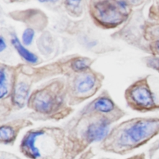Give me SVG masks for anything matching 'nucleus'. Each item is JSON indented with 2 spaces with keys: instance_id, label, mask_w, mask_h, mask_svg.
I'll return each instance as SVG.
<instances>
[{
  "instance_id": "obj_1",
  "label": "nucleus",
  "mask_w": 159,
  "mask_h": 159,
  "mask_svg": "<svg viewBox=\"0 0 159 159\" xmlns=\"http://www.w3.org/2000/svg\"><path fill=\"white\" fill-rule=\"evenodd\" d=\"M110 136V150L128 153L159 135V116L137 117L120 124Z\"/></svg>"
},
{
  "instance_id": "obj_2",
  "label": "nucleus",
  "mask_w": 159,
  "mask_h": 159,
  "mask_svg": "<svg viewBox=\"0 0 159 159\" xmlns=\"http://www.w3.org/2000/svg\"><path fill=\"white\" fill-rule=\"evenodd\" d=\"M128 105L133 110L145 113L159 111V77L146 76L133 84L126 92Z\"/></svg>"
},
{
  "instance_id": "obj_3",
  "label": "nucleus",
  "mask_w": 159,
  "mask_h": 159,
  "mask_svg": "<svg viewBox=\"0 0 159 159\" xmlns=\"http://www.w3.org/2000/svg\"><path fill=\"white\" fill-rule=\"evenodd\" d=\"M44 129L29 131L24 137L20 149L22 152L31 159H42L43 155H47L58 152L60 144L58 140L53 139L52 135L47 133Z\"/></svg>"
},
{
  "instance_id": "obj_4",
  "label": "nucleus",
  "mask_w": 159,
  "mask_h": 159,
  "mask_svg": "<svg viewBox=\"0 0 159 159\" xmlns=\"http://www.w3.org/2000/svg\"><path fill=\"white\" fill-rule=\"evenodd\" d=\"M96 18L102 23L114 25L123 22L128 16L127 5L123 1L103 0L94 6Z\"/></svg>"
},
{
  "instance_id": "obj_5",
  "label": "nucleus",
  "mask_w": 159,
  "mask_h": 159,
  "mask_svg": "<svg viewBox=\"0 0 159 159\" xmlns=\"http://www.w3.org/2000/svg\"><path fill=\"white\" fill-rule=\"evenodd\" d=\"M58 101L57 97L48 89H42L36 92L30 100L32 108L43 114L50 113Z\"/></svg>"
},
{
  "instance_id": "obj_6",
  "label": "nucleus",
  "mask_w": 159,
  "mask_h": 159,
  "mask_svg": "<svg viewBox=\"0 0 159 159\" xmlns=\"http://www.w3.org/2000/svg\"><path fill=\"white\" fill-rule=\"evenodd\" d=\"M110 123L107 119L102 118L90 124L84 132V137L89 142H97L106 137L109 130Z\"/></svg>"
},
{
  "instance_id": "obj_7",
  "label": "nucleus",
  "mask_w": 159,
  "mask_h": 159,
  "mask_svg": "<svg viewBox=\"0 0 159 159\" xmlns=\"http://www.w3.org/2000/svg\"><path fill=\"white\" fill-rule=\"evenodd\" d=\"M29 88L24 83H18L14 88L12 100L14 103L19 107L24 106L28 98Z\"/></svg>"
},
{
  "instance_id": "obj_8",
  "label": "nucleus",
  "mask_w": 159,
  "mask_h": 159,
  "mask_svg": "<svg viewBox=\"0 0 159 159\" xmlns=\"http://www.w3.org/2000/svg\"><path fill=\"white\" fill-rule=\"evenodd\" d=\"M11 42L16 49L19 55L27 61L32 63H36L37 61V57L34 53L27 50L19 42V39L16 35H13L11 39Z\"/></svg>"
},
{
  "instance_id": "obj_9",
  "label": "nucleus",
  "mask_w": 159,
  "mask_h": 159,
  "mask_svg": "<svg viewBox=\"0 0 159 159\" xmlns=\"http://www.w3.org/2000/svg\"><path fill=\"white\" fill-rule=\"evenodd\" d=\"M95 80L93 76L87 75L80 78L75 84V89L80 93H85L89 91L94 86Z\"/></svg>"
},
{
  "instance_id": "obj_10",
  "label": "nucleus",
  "mask_w": 159,
  "mask_h": 159,
  "mask_svg": "<svg viewBox=\"0 0 159 159\" xmlns=\"http://www.w3.org/2000/svg\"><path fill=\"white\" fill-rule=\"evenodd\" d=\"M93 107L95 110L99 112L107 113L114 109V104L109 98L102 97L95 101L93 104Z\"/></svg>"
},
{
  "instance_id": "obj_11",
  "label": "nucleus",
  "mask_w": 159,
  "mask_h": 159,
  "mask_svg": "<svg viewBox=\"0 0 159 159\" xmlns=\"http://www.w3.org/2000/svg\"><path fill=\"white\" fill-rule=\"evenodd\" d=\"M16 130L12 126L8 125H2L0 129V139L4 143H10L15 139Z\"/></svg>"
},
{
  "instance_id": "obj_12",
  "label": "nucleus",
  "mask_w": 159,
  "mask_h": 159,
  "mask_svg": "<svg viewBox=\"0 0 159 159\" xmlns=\"http://www.w3.org/2000/svg\"><path fill=\"white\" fill-rule=\"evenodd\" d=\"M6 73L3 69L1 70L0 71V98H2L5 96L8 92L7 83H6Z\"/></svg>"
},
{
  "instance_id": "obj_13",
  "label": "nucleus",
  "mask_w": 159,
  "mask_h": 159,
  "mask_svg": "<svg viewBox=\"0 0 159 159\" xmlns=\"http://www.w3.org/2000/svg\"><path fill=\"white\" fill-rule=\"evenodd\" d=\"M88 61L84 58L76 59L72 63L73 68L76 71H81L85 70L88 68Z\"/></svg>"
},
{
  "instance_id": "obj_14",
  "label": "nucleus",
  "mask_w": 159,
  "mask_h": 159,
  "mask_svg": "<svg viewBox=\"0 0 159 159\" xmlns=\"http://www.w3.org/2000/svg\"><path fill=\"white\" fill-rule=\"evenodd\" d=\"M151 19H153L154 22H159V0H153L151 6L150 12Z\"/></svg>"
},
{
  "instance_id": "obj_15",
  "label": "nucleus",
  "mask_w": 159,
  "mask_h": 159,
  "mask_svg": "<svg viewBox=\"0 0 159 159\" xmlns=\"http://www.w3.org/2000/svg\"><path fill=\"white\" fill-rule=\"evenodd\" d=\"M147 65L159 73V56L152 55L147 58Z\"/></svg>"
},
{
  "instance_id": "obj_16",
  "label": "nucleus",
  "mask_w": 159,
  "mask_h": 159,
  "mask_svg": "<svg viewBox=\"0 0 159 159\" xmlns=\"http://www.w3.org/2000/svg\"><path fill=\"white\" fill-rule=\"evenodd\" d=\"M34 36V31L30 28L26 29L22 34V42L25 45H29L31 43Z\"/></svg>"
},
{
  "instance_id": "obj_17",
  "label": "nucleus",
  "mask_w": 159,
  "mask_h": 159,
  "mask_svg": "<svg viewBox=\"0 0 159 159\" xmlns=\"http://www.w3.org/2000/svg\"><path fill=\"white\" fill-rule=\"evenodd\" d=\"M159 152V139L154 141L149 147L147 155L148 159H153L155 155Z\"/></svg>"
},
{
  "instance_id": "obj_18",
  "label": "nucleus",
  "mask_w": 159,
  "mask_h": 159,
  "mask_svg": "<svg viewBox=\"0 0 159 159\" xmlns=\"http://www.w3.org/2000/svg\"><path fill=\"white\" fill-rule=\"evenodd\" d=\"M150 48L152 55L159 56V40L151 42L150 43Z\"/></svg>"
},
{
  "instance_id": "obj_19",
  "label": "nucleus",
  "mask_w": 159,
  "mask_h": 159,
  "mask_svg": "<svg viewBox=\"0 0 159 159\" xmlns=\"http://www.w3.org/2000/svg\"><path fill=\"white\" fill-rule=\"evenodd\" d=\"M81 0H66L67 4L71 7H76L80 4Z\"/></svg>"
},
{
  "instance_id": "obj_20",
  "label": "nucleus",
  "mask_w": 159,
  "mask_h": 159,
  "mask_svg": "<svg viewBox=\"0 0 159 159\" xmlns=\"http://www.w3.org/2000/svg\"><path fill=\"white\" fill-rule=\"evenodd\" d=\"M127 159H147V157H146V155L144 153H141L133 155Z\"/></svg>"
},
{
  "instance_id": "obj_21",
  "label": "nucleus",
  "mask_w": 159,
  "mask_h": 159,
  "mask_svg": "<svg viewBox=\"0 0 159 159\" xmlns=\"http://www.w3.org/2000/svg\"><path fill=\"white\" fill-rule=\"evenodd\" d=\"M6 45L5 43V41L4 40L3 38L1 37L0 39V51L2 52L3 50H4L6 48Z\"/></svg>"
},
{
  "instance_id": "obj_22",
  "label": "nucleus",
  "mask_w": 159,
  "mask_h": 159,
  "mask_svg": "<svg viewBox=\"0 0 159 159\" xmlns=\"http://www.w3.org/2000/svg\"><path fill=\"white\" fill-rule=\"evenodd\" d=\"M40 2H55L57 0H39Z\"/></svg>"
},
{
  "instance_id": "obj_23",
  "label": "nucleus",
  "mask_w": 159,
  "mask_h": 159,
  "mask_svg": "<svg viewBox=\"0 0 159 159\" xmlns=\"http://www.w3.org/2000/svg\"><path fill=\"white\" fill-rule=\"evenodd\" d=\"M158 159H159V158H158Z\"/></svg>"
}]
</instances>
